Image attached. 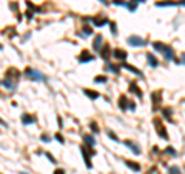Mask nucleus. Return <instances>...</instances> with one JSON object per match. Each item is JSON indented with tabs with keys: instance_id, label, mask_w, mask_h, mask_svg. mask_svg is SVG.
Masks as SVG:
<instances>
[{
	"instance_id": "11",
	"label": "nucleus",
	"mask_w": 185,
	"mask_h": 174,
	"mask_svg": "<svg viewBox=\"0 0 185 174\" xmlns=\"http://www.w3.org/2000/svg\"><path fill=\"white\" fill-rule=\"evenodd\" d=\"M130 91H131V93H134L137 97H142V91H139V88H137V85H136L134 82H131V83H130Z\"/></svg>"
},
{
	"instance_id": "2",
	"label": "nucleus",
	"mask_w": 185,
	"mask_h": 174,
	"mask_svg": "<svg viewBox=\"0 0 185 174\" xmlns=\"http://www.w3.org/2000/svg\"><path fill=\"white\" fill-rule=\"evenodd\" d=\"M6 79L5 80H8V82H11V83H14L16 85V82L20 79V71L19 69H16V68H10L8 71H6Z\"/></svg>"
},
{
	"instance_id": "28",
	"label": "nucleus",
	"mask_w": 185,
	"mask_h": 174,
	"mask_svg": "<svg viewBox=\"0 0 185 174\" xmlns=\"http://www.w3.org/2000/svg\"><path fill=\"white\" fill-rule=\"evenodd\" d=\"M167 152H168L170 156H176V151H174V148H171V146L167 148Z\"/></svg>"
},
{
	"instance_id": "27",
	"label": "nucleus",
	"mask_w": 185,
	"mask_h": 174,
	"mask_svg": "<svg viewBox=\"0 0 185 174\" xmlns=\"http://www.w3.org/2000/svg\"><path fill=\"white\" fill-rule=\"evenodd\" d=\"M110 26H111V33L116 36V34H117V31H116V23H113V22H111V23H110Z\"/></svg>"
},
{
	"instance_id": "30",
	"label": "nucleus",
	"mask_w": 185,
	"mask_h": 174,
	"mask_svg": "<svg viewBox=\"0 0 185 174\" xmlns=\"http://www.w3.org/2000/svg\"><path fill=\"white\" fill-rule=\"evenodd\" d=\"M46 157L49 159V162H51V163H56V159H54V157H53L51 154H48V152H46Z\"/></svg>"
},
{
	"instance_id": "22",
	"label": "nucleus",
	"mask_w": 185,
	"mask_h": 174,
	"mask_svg": "<svg viewBox=\"0 0 185 174\" xmlns=\"http://www.w3.org/2000/svg\"><path fill=\"white\" fill-rule=\"evenodd\" d=\"M100 54H102V57H104V59H108V57H110V46H108V45H105V46L102 48V53H100Z\"/></svg>"
},
{
	"instance_id": "20",
	"label": "nucleus",
	"mask_w": 185,
	"mask_h": 174,
	"mask_svg": "<svg viewBox=\"0 0 185 174\" xmlns=\"http://www.w3.org/2000/svg\"><path fill=\"white\" fill-rule=\"evenodd\" d=\"M151 99H153V105H159L160 103V93H153L151 94Z\"/></svg>"
},
{
	"instance_id": "21",
	"label": "nucleus",
	"mask_w": 185,
	"mask_h": 174,
	"mask_svg": "<svg viewBox=\"0 0 185 174\" xmlns=\"http://www.w3.org/2000/svg\"><path fill=\"white\" fill-rule=\"evenodd\" d=\"M100 43H102V36H97V37L94 39V43H92V48L99 49V48H100Z\"/></svg>"
},
{
	"instance_id": "8",
	"label": "nucleus",
	"mask_w": 185,
	"mask_h": 174,
	"mask_svg": "<svg viewBox=\"0 0 185 174\" xmlns=\"http://www.w3.org/2000/svg\"><path fill=\"white\" fill-rule=\"evenodd\" d=\"M92 23H94L96 26H104L108 23V19L107 17H94L92 19Z\"/></svg>"
},
{
	"instance_id": "18",
	"label": "nucleus",
	"mask_w": 185,
	"mask_h": 174,
	"mask_svg": "<svg viewBox=\"0 0 185 174\" xmlns=\"http://www.w3.org/2000/svg\"><path fill=\"white\" fill-rule=\"evenodd\" d=\"M125 145H127V146H130V148L133 149V152H134V154H139V152H140V151H139V146H137V145H134L133 142L127 140V142H125Z\"/></svg>"
},
{
	"instance_id": "5",
	"label": "nucleus",
	"mask_w": 185,
	"mask_h": 174,
	"mask_svg": "<svg viewBox=\"0 0 185 174\" xmlns=\"http://www.w3.org/2000/svg\"><path fill=\"white\" fill-rule=\"evenodd\" d=\"M128 45H130V46H145L147 42L142 40V39L137 37V36H131V37H128Z\"/></svg>"
},
{
	"instance_id": "19",
	"label": "nucleus",
	"mask_w": 185,
	"mask_h": 174,
	"mask_svg": "<svg viewBox=\"0 0 185 174\" xmlns=\"http://www.w3.org/2000/svg\"><path fill=\"white\" fill-rule=\"evenodd\" d=\"M153 48H154L156 51H160V53H163L167 46H165L163 43H160V42H156V43H153Z\"/></svg>"
},
{
	"instance_id": "4",
	"label": "nucleus",
	"mask_w": 185,
	"mask_h": 174,
	"mask_svg": "<svg viewBox=\"0 0 185 174\" xmlns=\"http://www.w3.org/2000/svg\"><path fill=\"white\" fill-rule=\"evenodd\" d=\"M154 128H156L157 134H159L162 139H168V134H167V131H165V128H163V125H162V122H160L159 119L154 120Z\"/></svg>"
},
{
	"instance_id": "17",
	"label": "nucleus",
	"mask_w": 185,
	"mask_h": 174,
	"mask_svg": "<svg viewBox=\"0 0 185 174\" xmlns=\"http://www.w3.org/2000/svg\"><path fill=\"white\" fill-rule=\"evenodd\" d=\"M163 54H165V59H167V60H171V59L174 57V53H173V49H171L170 46H167V48H165Z\"/></svg>"
},
{
	"instance_id": "40",
	"label": "nucleus",
	"mask_w": 185,
	"mask_h": 174,
	"mask_svg": "<svg viewBox=\"0 0 185 174\" xmlns=\"http://www.w3.org/2000/svg\"><path fill=\"white\" fill-rule=\"evenodd\" d=\"M20 174H26V172H20Z\"/></svg>"
},
{
	"instance_id": "14",
	"label": "nucleus",
	"mask_w": 185,
	"mask_h": 174,
	"mask_svg": "<svg viewBox=\"0 0 185 174\" xmlns=\"http://www.w3.org/2000/svg\"><path fill=\"white\" fill-rule=\"evenodd\" d=\"M83 142H85L86 145H89L91 148L96 145V140H94V137H91V136H83Z\"/></svg>"
},
{
	"instance_id": "34",
	"label": "nucleus",
	"mask_w": 185,
	"mask_h": 174,
	"mask_svg": "<svg viewBox=\"0 0 185 174\" xmlns=\"http://www.w3.org/2000/svg\"><path fill=\"white\" fill-rule=\"evenodd\" d=\"M54 174H65V171H63V169H56Z\"/></svg>"
},
{
	"instance_id": "36",
	"label": "nucleus",
	"mask_w": 185,
	"mask_h": 174,
	"mask_svg": "<svg viewBox=\"0 0 185 174\" xmlns=\"http://www.w3.org/2000/svg\"><path fill=\"white\" fill-rule=\"evenodd\" d=\"M0 125H2V126H6V123H5V120H2V119H0Z\"/></svg>"
},
{
	"instance_id": "29",
	"label": "nucleus",
	"mask_w": 185,
	"mask_h": 174,
	"mask_svg": "<svg viewBox=\"0 0 185 174\" xmlns=\"http://www.w3.org/2000/svg\"><path fill=\"white\" fill-rule=\"evenodd\" d=\"M113 3H114V5H120V6H122V5H125L124 0H113Z\"/></svg>"
},
{
	"instance_id": "24",
	"label": "nucleus",
	"mask_w": 185,
	"mask_h": 174,
	"mask_svg": "<svg viewBox=\"0 0 185 174\" xmlns=\"http://www.w3.org/2000/svg\"><path fill=\"white\" fill-rule=\"evenodd\" d=\"M94 82H96V83H107V77H105V76H102V77H96Z\"/></svg>"
},
{
	"instance_id": "31",
	"label": "nucleus",
	"mask_w": 185,
	"mask_h": 174,
	"mask_svg": "<svg viewBox=\"0 0 185 174\" xmlns=\"http://www.w3.org/2000/svg\"><path fill=\"white\" fill-rule=\"evenodd\" d=\"M108 136H110V137H111L113 140H117V137H116V134H114V132H111V131H108Z\"/></svg>"
},
{
	"instance_id": "23",
	"label": "nucleus",
	"mask_w": 185,
	"mask_h": 174,
	"mask_svg": "<svg viewBox=\"0 0 185 174\" xmlns=\"http://www.w3.org/2000/svg\"><path fill=\"white\" fill-rule=\"evenodd\" d=\"M89 128H91V131L94 132V134H97V132H99V126H97V123H94V122L89 123Z\"/></svg>"
},
{
	"instance_id": "10",
	"label": "nucleus",
	"mask_w": 185,
	"mask_h": 174,
	"mask_svg": "<svg viewBox=\"0 0 185 174\" xmlns=\"http://www.w3.org/2000/svg\"><path fill=\"white\" fill-rule=\"evenodd\" d=\"M113 56H114L116 59H119V60H125V59H127V53H125L124 49H116V51L113 53Z\"/></svg>"
},
{
	"instance_id": "25",
	"label": "nucleus",
	"mask_w": 185,
	"mask_h": 174,
	"mask_svg": "<svg viewBox=\"0 0 185 174\" xmlns=\"http://www.w3.org/2000/svg\"><path fill=\"white\" fill-rule=\"evenodd\" d=\"M107 66H108V69H111L113 73H119V66H113V65L108 63V62H107Z\"/></svg>"
},
{
	"instance_id": "37",
	"label": "nucleus",
	"mask_w": 185,
	"mask_h": 174,
	"mask_svg": "<svg viewBox=\"0 0 185 174\" xmlns=\"http://www.w3.org/2000/svg\"><path fill=\"white\" fill-rule=\"evenodd\" d=\"M136 2H137V3H140V2H145V0H136Z\"/></svg>"
},
{
	"instance_id": "26",
	"label": "nucleus",
	"mask_w": 185,
	"mask_h": 174,
	"mask_svg": "<svg viewBox=\"0 0 185 174\" xmlns=\"http://www.w3.org/2000/svg\"><path fill=\"white\" fill-rule=\"evenodd\" d=\"M170 174H180V169L177 166H171L170 168Z\"/></svg>"
},
{
	"instance_id": "6",
	"label": "nucleus",
	"mask_w": 185,
	"mask_h": 174,
	"mask_svg": "<svg viewBox=\"0 0 185 174\" xmlns=\"http://www.w3.org/2000/svg\"><path fill=\"white\" fill-rule=\"evenodd\" d=\"M91 60H94V56L89 54L88 51H82L80 56H79V62L80 63H86V62H91Z\"/></svg>"
},
{
	"instance_id": "35",
	"label": "nucleus",
	"mask_w": 185,
	"mask_h": 174,
	"mask_svg": "<svg viewBox=\"0 0 185 174\" xmlns=\"http://www.w3.org/2000/svg\"><path fill=\"white\" fill-rule=\"evenodd\" d=\"M42 140H45V142H49V139H48L46 136H42Z\"/></svg>"
},
{
	"instance_id": "15",
	"label": "nucleus",
	"mask_w": 185,
	"mask_h": 174,
	"mask_svg": "<svg viewBox=\"0 0 185 174\" xmlns=\"http://www.w3.org/2000/svg\"><path fill=\"white\" fill-rule=\"evenodd\" d=\"M147 59H148V63H150V66H153V68H156V66L159 65V62H157V59H156V57H153V54H148V56H147Z\"/></svg>"
},
{
	"instance_id": "13",
	"label": "nucleus",
	"mask_w": 185,
	"mask_h": 174,
	"mask_svg": "<svg viewBox=\"0 0 185 174\" xmlns=\"http://www.w3.org/2000/svg\"><path fill=\"white\" fill-rule=\"evenodd\" d=\"M125 163H127V166L131 168L133 171H140V165H139V163H134L133 160H127Z\"/></svg>"
},
{
	"instance_id": "12",
	"label": "nucleus",
	"mask_w": 185,
	"mask_h": 174,
	"mask_svg": "<svg viewBox=\"0 0 185 174\" xmlns=\"http://www.w3.org/2000/svg\"><path fill=\"white\" fill-rule=\"evenodd\" d=\"M22 123L23 125H31V123H34V119L30 114H23L22 116Z\"/></svg>"
},
{
	"instance_id": "3",
	"label": "nucleus",
	"mask_w": 185,
	"mask_h": 174,
	"mask_svg": "<svg viewBox=\"0 0 185 174\" xmlns=\"http://www.w3.org/2000/svg\"><path fill=\"white\" fill-rule=\"evenodd\" d=\"M25 74L31 79V80H39V82H43L45 80V77H43V74H40L39 71H36V69H31V68H26L25 69Z\"/></svg>"
},
{
	"instance_id": "33",
	"label": "nucleus",
	"mask_w": 185,
	"mask_h": 174,
	"mask_svg": "<svg viewBox=\"0 0 185 174\" xmlns=\"http://www.w3.org/2000/svg\"><path fill=\"white\" fill-rule=\"evenodd\" d=\"M83 31H85V34H91L92 31H91V28H88V26H85L83 28Z\"/></svg>"
},
{
	"instance_id": "9",
	"label": "nucleus",
	"mask_w": 185,
	"mask_h": 174,
	"mask_svg": "<svg viewBox=\"0 0 185 174\" xmlns=\"http://www.w3.org/2000/svg\"><path fill=\"white\" fill-rule=\"evenodd\" d=\"M83 93H85V96H88L91 100H96V99H99V93L97 91H91V89H83Z\"/></svg>"
},
{
	"instance_id": "32",
	"label": "nucleus",
	"mask_w": 185,
	"mask_h": 174,
	"mask_svg": "<svg viewBox=\"0 0 185 174\" xmlns=\"http://www.w3.org/2000/svg\"><path fill=\"white\" fill-rule=\"evenodd\" d=\"M56 139H57V140H59L60 143H63V142H65V140H63V137H62L60 134H56Z\"/></svg>"
},
{
	"instance_id": "16",
	"label": "nucleus",
	"mask_w": 185,
	"mask_h": 174,
	"mask_svg": "<svg viewBox=\"0 0 185 174\" xmlns=\"http://www.w3.org/2000/svg\"><path fill=\"white\" fill-rule=\"evenodd\" d=\"M122 66H124V68H125V69H128V71H131V73H134V74H136V76H142V73H140V71H139V69H136V68H134V66H130V65H128V63H122Z\"/></svg>"
},
{
	"instance_id": "1",
	"label": "nucleus",
	"mask_w": 185,
	"mask_h": 174,
	"mask_svg": "<svg viewBox=\"0 0 185 174\" xmlns=\"http://www.w3.org/2000/svg\"><path fill=\"white\" fill-rule=\"evenodd\" d=\"M80 154L83 156V160H85L86 168H91V159H89V156H91V154H94V151L89 149V146L83 145V146H80Z\"/></svg>"
},
{
	"instance_id": "39",
	"label": "nucleus",
	"mask_w": 185,
	"mask_h": 174,
	"mask_svg": "<svg viewBox=\"0 0 185 174\" xmlns=\"http://www.w3.org/2000/svg\"><path fill=\"white\" fill-rule=\"evenodd\" d=\"M100 2H104V3H105V2H107V0H100Z\"/></svg>"
},
{
	"instance_id": "38",
	"label": "nucleus",
	"mask_w": 185,
	"mask_h": 174,
	"mask_svg": "<svg viewBox=\"0 0 185 174\" xmlns=\"http://www.w3.org/2000/svg\"><path fill=\"white\" fill-rule=\"evenodd\" d=\"M182 60H183V62H185V54H183V56H182Z\"/></svg>"
},
{
	"instance_id": "7",
	"label": "nucleus",
	"mask_w": 185,
	"mask_h": 174,
	"mask_svg": "<svg viewBox=\"0 0 185 174\" xmlns=\"http://www.w3.org/2000/svg\"><path fill=\"white\" fill-rule=\"evenodd\" d=\"M119 106H120V109H127V108L134 109V108H136V105H134V103H130V102L127 100V97H125V96H122V97H120V100H119Z\"/></svg>"
}]
</instances>
